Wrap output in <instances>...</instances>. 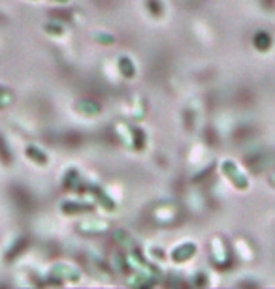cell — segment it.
Instances as JSON below:
<instances>
[{
    "instance_id": "1",
    "label": "cell",
    "mask_w": 275,
    "mask_h": 289,
    "mask_svg": "<svg viewBox=\"0 0 275 289\" xmlns=\"http://www.w3.org/2000/svg\"><path fill=\"white\" fill-rule=\"evenodd\" d=\"M220 171H222V175L228 178L230 182L238 190L249 188V177L238 167L236 162H232V160H222V162H220Z\"/></svg>"
},
{
    "instance_id": "2",
    "label": "cell",
    "mask_w": 275,
    "mask_h": 289,
    "mask_svg": "<svg viewBox=\"0 0 275 289\" xmlns=\"http://www.w3.org/2000/svg\"><path fill=\"white\" fill-rule=\"evenodd\" d=\"M196 250H198V248H196L194 242H183V244H177L172 252H170V259H172L173 263H185V261H189V259L194 257Z\"/></svg>"
},
{
    "instance_id": "6",
    "label": "cell",
    "mask_w": 275,
    "mask_h": 289,
    "mask_svg": "<svg viewBox=\"0 0 275 289\" xmlns=\"http://www.w3.org/2000/svg\"><path fill=\"white\" fill-rule=\"evenodd\" d=\"M98 203L102 205L106 211H113V209H115V203H113L111 199H110V197H108L106 193H104V195H100V199H98Z\"/></svg>"
},
{
    "instance_id": "4",
    "label": "cell",
    "mask_w": 275,
    "mask_h": 289,
    "mask_svg": "<svg viewBox=\"0 0 275 289\" xmlns=\"http://www.w3.org/2000/svg\"><path fill=\"white\" fill-rule=\"evenodd\" d=\"M252 45L258 49V51H268L272 47V36L266 32V30H258L252 38Z\"/></svg>"
},
{
    "instance_id": "3",
    "label": "cell",
    "mask_w": 275,
    "mask_h": 289,
    "mask_svg": "<svg viewBox=\"0 0 275 289\" xmlns=\"http://www.w3.org/2000/svg\"><path fill=\"white\" fill-rule=\"evenodd\" d=\"M119 72H121V75L126 79H132L136 75V66H134V60L130 58V56H121L119 58Z\"/></svg>"
},
{
    "instance_id": "7",
    "label": "cell",
    "mask_w": 275,
    "mask_h": 289,
    "mask_svg": "<svg viewBox=\"0 0 275 289\" xmlns=\"http://www.w3.org/2000/svg\"><path fill=\"white\" fill-rule=\"evenodd\" d=\"M270 180H272V184H274V186H275V171H274V173H272V175H270Z\"/></svg>"
},
{
    "instance_id": "5",
    "label": "cell",
    "mask_w": 275,
    "mask_h": 289,
    "mask_svg": "<svg viewBox=\"0 0 275 289\" xmlns=\"http://www.w3.org/2000/svg\"><path fill=\"white\" fill-rule=\"evenodd\" d=\"M80 107H81V111L87 113V115H98V113H100L98 103H94V101H81Z\"/></svg>"
}]
</instances>
